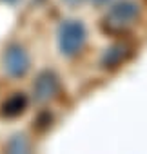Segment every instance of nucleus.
I'll list each match as a JSON object with an SVG mask.
<instances>
[{
	"label": "nucleus",
	"mask_w": 147,
	"mask_h": 154,
	"mask_svg": "<svg viewBox=\"0 0 147 154\" xmlns=\"http://www.w3.org/2000/svg\"><path fill=\"white\" fill-rule=\"evenodd\" d=\"M4 2H9V4H13V2H17V0H4Z\"/></svg>",
	"instance_id": "nucleus-6"
},
{
	"label": "nucleus",
	"mask_w": 147,
	"mask_h": 154,
	"mask_svg": "<svg viewBox=\"0 0 147 154\" xmlns=\"http://www.w3.org/2000/svg\"><path fill=\"white\" fill-rule=\"evenodd\" d=\"M55 91H56V80H55V76L49 74V72L40 74L36 84H35V96H36V100H40V102L49 100Z\"/></svg>",
	"instance_id": "nucleus-3"
},
{
	"label": "nucleus",
	"mask_w": 147,
	"mask_h": 154,
	"mask_svg": "<svg viewBox=\"0 0 147 154\" xmlns=\"http://www.w3.org/2000/svg\"><path fill=\"white\" fill-rule=\"evenodd\" d=\"M86 31L78 22H65L60 27V49L65 54H75L82 49Z\"/></svg>",
	"instance_id": "nucleus-1"
},
{
	"label": "nucleus",
	"mask_w": 147,
	"mask_h": 154,
	"mask_svg": "<svg viewBox=\"0 0 147 154\" xmlns=\"http://www.w3.org/2000/svg\"><path fill=\"white\" fill-rule=\"evenodd\" d=\"M24 109H26V96L22 93H17L9 100H6V103L2 105V114L13 118V116H18Z\"/></svg>",
	"instance_id": "nucleus-4"
},
{
	"label": "nucleus",
	"mask_w": 147,
	"mask_h": 154,
	"mask_svg": "<svg viewBox=\"0 0 147 154\" xmlns=\"http://www.w3.org/2000/svg\"><path fill=\"white\" fill-rule=\"evenodd\" d=\"M8 150H9V152H26V150H27V141H26V138L20 136V134L13 136L11 141L8 143Z\"/></svg>",
	"instance_id": "nucleus-5"
},
{
	"label": "nucleus",
	"mask_w": 147,
	"mask_h": 154,
	"mask_svg": "<svg viewBox=\"0 0 147 154\" xmlns=\"http://www.w3.org/2000/svg\"><path fill=\"white\" fill-rule=\"evenodd\" d=\"M4 69L11 78H22L29 71V56L24 47L20 45H9L2 56Z\"/></svg>",
	"instance_id": "nucleus-2"
}]
</instances>
